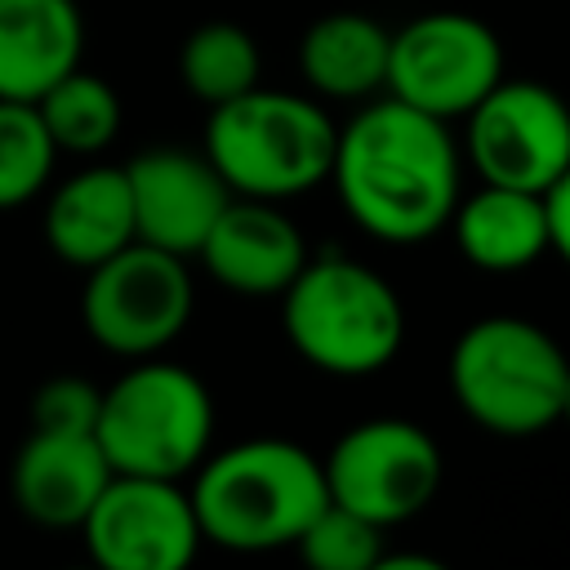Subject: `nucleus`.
Returning a JSON list of instances; mask_svg holds the SVG:
<instances>
[{
  "label": "nucleus",
  "mask_w": 570,
  "mask_h": 570,
  "mask_svg": "<svg viewBox=\"0 0 570 570\" xmlns=\"http://www.w3.org/2000/svg\"><path fill=\"white\" fill-rule=\"evenodd\" d=\"M85 18L76 0H0V98L36 102L80 67Z\"/></svg>",
  "instance_id": "nucleus-16"
},
{
  "label": "nucleus",
  "mask_w": 570,
  "mask_h": 570,
  "mask_svg": "<svg viewBox=\"0 0 570 570\" xmlns=\"http://www.w3.org/2000/svg\"><path fill=\"white\" fill-rule=\"evenodd\" d=\"M321 476L330 503L387 530L436 499L441 450L410 419H365L330 445Z\"/></svg>",
  "instance_id": "nucleus-9"
},
{
  "label": "nucleus",
  "mask_w": 570,
  "mask_h": 570,
  "mask_svg": "<svg viewBox=\"0 0 570 570\" xmlns=\"http://www.w3.org/2000/svg\"><path fill=\"white\" fill-rule=\"evenodd\" d=\"M187 494L200 534L227 552L289 548L330 503L321 459L285 436H254L205 454Z\"/></svg>",
  "instance_id": "nucleus-2"
},
{
  "label": "nucleus",
  "mask_w": 570,
  "mask_h": 570,
  "mask_svg": "<svg viewBox=\"0 0 570 570\" xmlns=\"http://www.w3.org/2000/svg\"><path fill=\"white\" fill-rule=\"evenodd\" d=\"M107 481H111V463L94 441V432L31 428L9 463L13 508L45 530H80Z\"/></svg>",
  "instance_id": "nucleus-14"
},
{
  "label": "nucleus",
  "mask_w": 570,
  "mask_h": 570,
  "mask_svg": "<svg viewBox=\"0 0 570 570\" xmlns=\"http://www.w3.org/2000/svg\"><path fill=\"white\" fill-rule=\"evenodd\" d=\"M459 254L481 272H521L548 254V218L539 191L481 183L472 196H459L450 223Z\"/></svg>",
  "instance_id": "nucleus-18"
},
{
  "label": "nucleus",
  "mask_w": 570,
  "mask_h": 570,
  "mask_svg": "<svg viewBox=\"0 0 570 570\" xmlns=\"http://www.w3.org/2000/svg\"><path fill=\"white\" fill-rule=\"evenodd\" d=\"M463 151L481 183L548 191L570 169V102L543 80H499L463 116Z\"/></svg>",
  "instance_id": "nucleus-10"
},
{
  "label": "nucleus",
  "mask_w": 570,
  "mask_h": 570,
  "mask_svg": "<svg viewBox=\"0 0 570 570\" xmlns=\"http://www.w3.org/2000/svg\"><path fill=\"white\" fill-rule=\"evenodd\" d=\"M36 111H40V120H45L58 156L62 151H71V156H98V151H107L116 142L120 116H125L116 89L102 76L80 71V67H71L62 80H53L36 98Z\"/></svg>",
  "instance_id": "nucleus-19"
},
{
  "label": "nucleus",
  "mask_w": 570,
  "mask_h": 570,
  "mask_svg": "<svg viewBox=\"0 0 570 570\" xmlns=\"http://www.w3.org/2000/svg\"><path fill=\"white\" fill-rule=\"evenodd\" d=\"M178 76L191 98L205 107H218L227 98H240L263 76L258 40L236 22H205L196 27L178 49Z\"/></svg>",
  "instance_id": "nucleus-20"
},
{
  "label": "nucleus",
  "mask_w": 570,
  "mask_h": 570,
  "mask_svg": "<svg viewBox=\"0 0 570 570\" xmlns=\"http://www.w3.org/2000/svg\"><path fill=\"white\" fill-rule=\"evenodd\" d=\"M338 125L321 98L285 89H245L209 107L205 160L218 169L232 196L289 200L330 178Z\"/></svg>",
  "instance_id": "nucleus-3"
},
{
  "label": "nucleus",
  "mask_w": 570,
  "mask_h": 570,
  "mask_svg": "<svg viewBox=\"0 0 570 570\" xmlns=\"http://www.w3.org/2000/svg\"><path fill=\"white\" fill-rule=\"evenodd\" d=\"M459 410L494 436H534L561 423L570 356L525 316H481L450 347Z\"/></svg>",
  "instance_id": "nucleus-5"
},
{
  "label": "nucleus",
  "mask_w": 570,
  "mask_h": 570,
  "mask_svg": "<svg viewBox=\"0 0 570 570\" xmlns=\"http://www.w3.org/2000/svg\"><path fill=\"white\" fill-rule=\"evenodd\" d=\"M102 387L80 374H53L31 396V428L45 432H94Z\"/></svg>",
  "instance_id": "nucleus-23"
},
{
  "label": "nucleus",
  "mask_w": 570,
  "mask_h": 570,
  "mask_svg": "<svg viewBox=\"0 0 570 570\" xmlns=\"http://www.w3.org/2000/svg\"><path fill=\"white\" fill-rule=\"evenodd\" d=\"M543 218H548V249L570 267V169L543 191Z\"/></svg>",
  "instance_id": "nucleus-24"
},
{
  "label": "nucleus",
  "mask_w": 570,
  "mask_h": 570,
  "mask_svg": "<svg viewBox=\"0 0 570 570\" xmlns=\"http://www.w3.org/2000/svg\"><path fill=\"white\" fill-rule=\"evenodd\" d=\"M294 548L307 570H370L383 557V530L338 503H325Z\"/></svg>",
  "instance_id": "nucleus-22"
},
{
  "label": "nucleus",
  "mask_w": 570,
  "mask_h": 570,
  "mask_svg": "<svg viewBox=\"0 0 570 570\" xmlns=\"http://www.w3.org/2000/svg\"><path fill=\"white\" fill-rule=\"evenodd\" d=\"M281 321L294 352L338 379L392 365L405 338V307L396 289L347 254L303 263L281 289Z\"/></svg>",
  "instance_id": "nucleus-4"
},
{
  "label": "nucleus",
  "mask_w": 570,
  "mask_h": 570,
  "mask_svg": "<svg viewBox=\"0 0 570 570\" xmlns=\"http://www.w3.org/2000/svg\"><path fill=\"white\" fill-rule=\"evenodd\" d=\"M196 285L187 258L129 240L111 258L85 272L80 325L85 334L125 361L165 352L191 321Z\"/></svg>",
  "instance_id": "nucleus-7"
},
{
  "label": "nucleus",
  "mask_w": 570,
  "mask_h": 570,
  "mask_svg": "<svg viewBox=\"0 0 570 570\" xmlns=\"http://www.w3.org/2000/svg\"><path fill=\"white\" fill-rule=\"evenodd\" d=\"M94 441L111 472L183 481L209 454L214 396L187 365L138 356L102 387Z\"/></svg>",
  "instance_id": "nucleus-6"
},
{
  "label": "nucleus",
  "mask_w": 570,
  "mask_h": 570,
  "mask_svg": "<svg viewBox=\"0 0 570 570\" xmlns=\"http://www.w3.org/2000/svg\"><path fill=\"white\" fill-rule=\"evenodd\" d=\"M370 570H450V566L428 557V552H383Z\"/></svg>",
  "instance_id": "nucleus-25"
},
{
  "label": "nucleus",
  "mask_w": 570,
  "mask_h": 570,
  "mask_svg": "<svg viewBox=\"0 0 570 570\" xmlns=\"http://www.w3.org/2000/svg\"><path fill=\"white\" fill-rule=\"evenodd\" d=\"M205 272L245 298H281V289L307 263L298 223L276 200L232 196L214 218L205 245L196 249Z\"/></svg>",
  "instance_id": "nucleus-13"
},
{
  "label": "nucleus",
  "mask_w": 570,
  "mask_h": 570,
  "mask_svg": "<svg viewBox=\"0 0 570 570\" xmlns=\"http://www.w3.org/2000/svg\"><path fill=\"white\" fill-rule=\"evenodd\" d=\"M387 49H392V31L379 18L338 9L303 31L298 71L316 98L370 102L387 85Z\"/></svg>",
  "instance_id": "nucleus-17"
},
{
  "label": "nucleus",
  "mask_w": 570,
  "mask_h": 570,
  "mask_svg": "<svg viewBox=\"0 0 570 570\" xmlns=\"http://www.w3.org/2000/svg\"><path fill=\"white\" fill-rule=\"evenodd\" d=\"M62 570H98L94 561H85V566H62Z\"/></svg>",
  "instance_id": "nucleus-27"
},
{
  "label": "nucleus",
  "mask_w": 570,
  "mask_h": 570,
  "mask_svg": "<svg viewBox=\"0 0 570 570\" xmlns=\"http://www.w3.org/2000/svg\"><path fill=\"white\" fill-rule=\"evenodd\" d=\"M463 160L450 120H436L401 98H370L334 138L330 183L347 218L387 245L436 236L454 205Z\"/></svg>",
  "instance_id": "nucleus-1"
},
{
  "label": "nucleus",
  "mask_w": 570,
  "mask_h": 570,
  "mask_svg": "<svg viewBox=\"0 0 570 570\" xmlns=\"http://www.w3.org/2000/svg\"><path fill=\"white\" fill-rule=\"evenodd\" d=\"M499 80L503 40L476 13L432 9L392 31L383 89L436 120H463Z\"/></svg>",
  "instance_id": "nucleus-8"
},
{
  "label": "nucleus",
  "mask_w": 570,
  "mask_h": 570,
  "mask_svg": "<svg viewBox=\"0 0 570 570\" xmlns=\"http://www.w3.org/2000/svg\"><path fill=\"white\" fill-rule=\"evenodd\" d=\"M561 419L570 423V374H566V392H561Z\"/></svg>",
  "instance_id": "nucleus-26"
},
{
  "label": "nucleus",
  "mask_w": 570,
  "mask_h": 570,
  "mask_svg": "<svg viewBox=\"0 0 570 570\" xmlns=\"http://www.w3.org/2000/svg\"><path fill=\"white\" fill-rule=\"evenodd\" d=\"M129 200H134V236L178 258H196L214 218L232 200L218 169L205 151L187 147H151L125 165Z\"/></svg>",
  "instance_id": "nucleus-12"
},
{
  "label": "nucleus",
  "mask_w": 570,
  "mask_h": 570,
  "mask_svg": "<svg viewBox=\"0 0 570 570\" xmlns=\"http://www.w3.org/2000/svg\"><path fill=\"white\" fill-rule=\"evenodd\" d=\"M80 534L98 570H191L205 543L191 494L178 481L125 472H111Z\"/></svg>",
  "instance_id": "nucleus-11"
},
{
  "label": "nucleus",
  "mask_w": 570,
  "mask_h": 570,
  "mask_svg": "<svg viewBox=\"0 0 570 570\" xmlns=\"http://www.w3.org/2000/svg\"><path fill=\"white\" fill-rule=\"evenodd\" d=\"M58 165V147L36 111V102L0 98V214L31 205Z\"/></svg>",
  "instance_id": "nucleus-21"
},
{
  "label": "nucleus",
  "mask_w": 570,
  "mask_h": 570,
  "mask_svg": "<svg viewBox=\"0 0 570 570\" xmlns=\"http://www.w3.org/2000/svg\"><path fill=\"white\" fill-rule=\"evenodd\" d=\"M45 245L67 267H98L116 249H125L134 236V200L125 165H85L71 178H62L40 218Z\"/></svg>",
  "instance_id": "nucleus-15"
}]
</instances>
